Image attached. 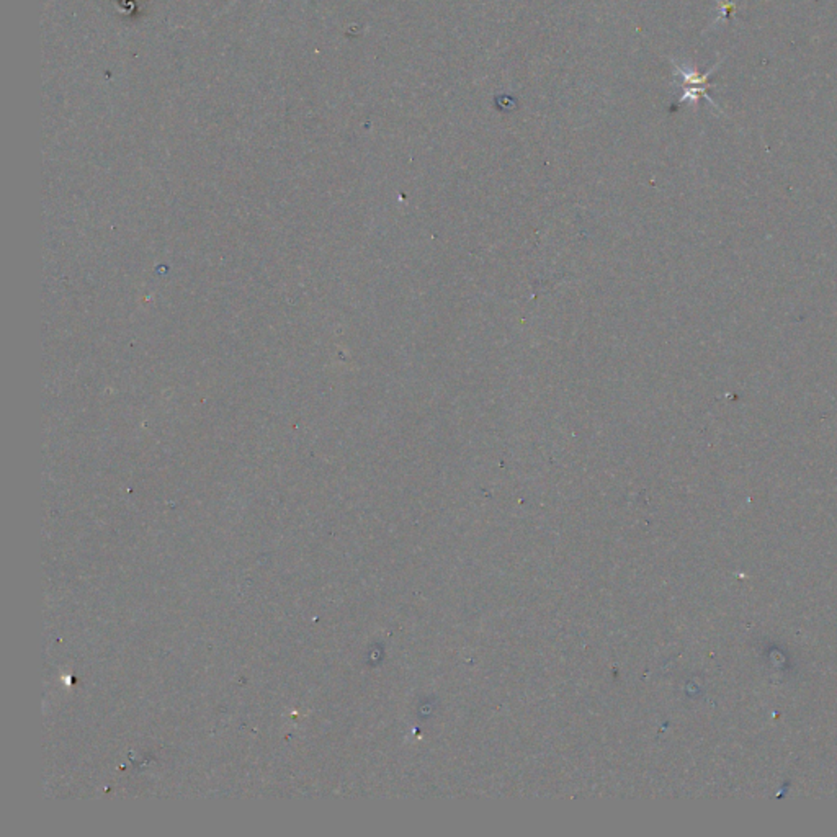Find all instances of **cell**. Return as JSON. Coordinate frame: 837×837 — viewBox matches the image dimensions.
<instances>
[{"label":"cell","mask_w":837,"mask_h":837,"mask_svg":"<svg viewBox=\"0 0 837 837\" xmlns=\"http://www.w3.org/2000/svg\"><path fill=\"white\" fill-rule=\"evenodd\" d=\"M713 70H715V68L707 74H698L697 70L686 69V68H682V65H676V73L679 77L682 79L684 85H707L708 77L713 74Z\"/></svg>","instance_id":"6da1fadb"},{"label":"cell","mask_w":837,"mask_h":837,"mask_svg":"<svg viewBox=\"0 0 837 837\" xmlns=\"http://www.w3.org/2000/svg\"><path fill=\"white\" fill-rule=\"evenodd\" d=\"M702 97L707 99L712 105H715V101L708 97L707 87H705V85L703 87H700V85H684V94H682V97L679 99V103H684V101H692V103H697V101Z\"/></svg>","instance_id":"7a4b0ae2"},{"label":"cell","mask_w":837,"mask_h":837,"mask_svg":"<svg viewBox=\"0 0 837 837\" xmlns=\"http://www.w3.org/2000/svg\"><path fill=\"white\" fill-rule=\"evenodd\" d=\"M718 7L722 8V15H719V18L723 20V18L729 17V15H731V13H734V8H736V4H733V2H723V0H722V2H719V0H718ZM718 20H717V22H718Z\"/></svg>","instance_id":"3957f363"}]
</instances>
